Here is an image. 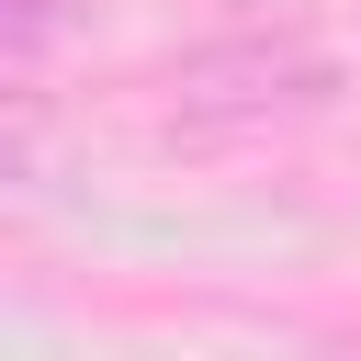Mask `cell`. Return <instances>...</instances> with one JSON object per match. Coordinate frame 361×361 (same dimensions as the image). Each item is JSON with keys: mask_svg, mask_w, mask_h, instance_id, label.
Segmentation results:
<instances>
[{"mask_svg": "<svg viewBox=\"0 0 361 361\" xmlns=\"http://www.w3.org/2000/svg\"><path fill=\"white\" fill-rule=\"evenodd\" d=\"M180 124H271V113H316L338 102V56L305 34H226V45H180L158 68Z\"/></svg>", "mask_w": 361, "mask_h": 361, "instance_id": "obj_1", "label": "cell"}, {"mask_svg": "<svg viewBox=\"0 0 361 361\" xmlns=\"http://www.w3.org/2000/svg\"><path fill=\"white\" fill-rule=\"evenodd\" d=\"M68 23H90V0H0V45H11V68H34Z\"/></svg>", "mask_w": 361, "mask_h": 361, "instance_id": "obj_2", "label": "cell"}, {"mask_svg": "<svg viewBox=\"0 0 361 361\" xmlns=\"http://www.w3.org/2000/svg\"><path fill=\"white\" fill-rule=\"evenodd\" d=\"M226 11H237V23H248V34H271V23H305V11H316V0H226Z\"/></svg>", "mask_w": 361, "mask_h": 361, "instance_id": "obj_3", "label": "cell"}]
</instances>
